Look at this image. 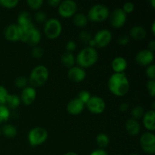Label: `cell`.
<instances>
[{"label":"cell","instance_id":"obj_44","mask_svg":"<svg viewBox=\"0 0 155 155\" xmlns=\"http://www.w3.org/2000/svg\"><path fill=\"white\" fill-rule=\"evenodd\" d=\"M60 3V0H48V4L51 7H58Z\"/></svg>","mask_w":155,"mask_h":155},{"label":"cell","instance_id":"obj_47","mask_svg":"<svg viewBox=\"0 0 155 155\" xmlns=\"http://www.w3.org/2000/svg\"><path fill=\"white\" fill-rule=\"evenodd\" d=\"M151 32H152L153 35H155V22L154 21L151 26Z\"/></svg>","mask_w":155,"mask_h":155},{"label":"cell","instance_id":"obj_38","mask_svg":"<svg viewBox=\"0 0 155 155\" xmlns=\"http://www.w3.org/2000/svg\"><path fill=\"white\" fill-rule=\"evenodd\" d=\"M43 49L39 46H34L32 50V55L35 58H41L43 56Z\"/></svg>","mask_w":155,"mask_h":155},{"label":"cell","instance_id":"obj_28","mask_svg":"<svg viewBox=\"0 0 155 155\" xmlns=\"http://www.w3.org/2000/svg\"><path fill=\"white\" fill-rule=\"evenodd\" d=\"M10 117V110L6 105H0V124L5 122Z\"/></svg>","mask_w":155,"mask_h":155},{"label":"cell","instance_id":"obj_4","mask_svg":"<svg viewBox=\"0 0 155 155\" xmlns=\"http://www.w3.org/2000/svg\"><path fill=\"white\" fill-rule=\"evenodd\" d=\"M110 15L108 8L103 4H95L90 8L88 12V19L93 22H102Z\"/></svg>","mask_w":155,"mask_h":155},{"label":"cell","instance_id":"obj_14","mask_svg":"<svg viewBox=\"0 0 155 155\" xmlns=\"http://www.w3.org/2000/svg\"><path fill=\"white\" fill-rule=\"evenodd\" d=\"M154 60V54L148 49L141 50L136 54V61L139 65L142 67H148L153 64Z\"/></svg>","mask_w":155,"mask_h":155},{"label":"cell","instance_id":"obj_12","mask_svg":"<svg viewBox=\"0 0 155 155\" xmlns=\"http://www.w3.org/2000/svg\"><path fill=\"white\" fill-rule=\"evenodd\" d=\"M23 30L18 24H12L7 26L4 30V36L10 42L21 41L22 38Z\"/></svg>","mask_w":155,"mask_h":155},{"label":"cell","instance_id":"obj_49","mask_svg":"<svg viewBox=\"0 0 155 155\" xmlns=\"http://www.w3.org/2000/svg\"><path fill=\"white\" fill-rule=\"evenodd\" d=\"M151 6H152L153 8H155V0H151Z\"/></svg>","mask_w":155,"mask_h":155},{"label":"cell","instance_id":"obj_1","mask_svg":"<svg viewBox=\"0 0 155 155\" xmlns=\"http://www.w3.org/2000/svg\"><path fill=\"white\" fill-rule=\"evenodd\" d=\"M130 81L125 73H114L108 79L107 87L115 96L123 97L130 90Z\"/></svg>","mask_w":155,"mask_h":155},{"label":"cell","instance_id":"obj_30","mask_svg":"<svg viewBox=\"0 0 155 155\" xmlns=\"http://www.w3.org/2000/svg\"><path fill=\"white\" fill-rule=\"evenodd\" d=\"M19 3L18 0H0V6L5 8H14Z\"/></svg>","mask_w":155,"mask_h":155},{"label":"cell","instance_id":"obj_52","mask_svg":"<svg viewBox=\"0 0 155 155\" xmlns=\"http://www.w3.org/2000/svg\"><path fill=\"white\" fill-rule=\"evenodd\" d=\"M116 155H120V154H116Z\"/></svg>","mask_w":155,"mask_h":155},{"label":"cell","instance_id":"obj_39","mask_svg":"<svg viewBox=\"0 0 155 155\" xmlns=\"http://www.w3.org/2000/svg\"><path fill=\"white\" fill-rule=\"evenodd\" d=\"M134 8H135V5L133 2H126L125 4L123 5V8H122L123 11H124L127 15L132 13V12L134 11Z\"/></svg>","mask_w":155,"mask_h":155},{"label":"cell","instance_id":"obj_18","mask_svg":"<svg viewBox=\"0 0 155 155\" xmlns=\"http://www.w3.org/2000/svg\"><path fill=\"white\" fill-rule=\"evenodd\" d=\"M143 125L148 132H153L155 130V112L154 110H150L144 114L143 117Z\"/></svg>","mask_w":155,"mask_h":155},{"label":"cell","instance_id":"obj_42","mask_svg":"<svg viewBox=\"0 0 155 155\" xmlns=\"http://www.w3.org/2000/svg\"><path fill=\"white\" fill-rule=\"evenodd\" d=\"M35 19L37 22L42 23L46 21V15L42 12H37L35 15Z\"/></svg>","mask_w":155,"mask_h":155},{"label":"cell","instance_id":"obj_6","mask_svg":"<svg viewBox=\"0 0 155 155\" xmlns=\"http://www.w3.org/2000/svg\"><path fill=\"white\" fill-rule=\"evenodd\" d=\"M28 142L33 147L43 144L48 139V132L42 127H34L28 133Z\"/></svg>","mask_w":155,"mask_h":155},{"label":"cell","instance_id":"obj_34","mask_svg":"<svg viewBox=\"0 0 155 155\" xmlns=\"http://www.w3.org/2000/svg\"><path fill=\"white\" fill-rule=\"evenodd\" d=\"M27 3L31 9L38 10L43 5V1L42 0H27Z\"/></svg>","mask_w":155,"mask_h":155},{"label":"cell","instance_id":"obj_20","mask_svg":"<svg viewBox=\"0 0 155 155\" xmlns=\"http://www.w3.org/2000/svg\"><path fill=\"white\" fill-rule=\"evenodd\" d=\"M18 25L22 30L29 28L31 26L34 25L32 22V17L27 12H23L18 15Z\"/></svg>","mask_w":155,"mask_h":155},{"label":"cell","instance_id":"obj_5","mask_svg":"<svg viewBox=\"0 0 155 155\" xmlns=\"http://www.w3.org/2000/svg\"><path fill=\"white\" fill-rule=\"evenodd\" d=\"M62 32V25L56 18H50L45 21L44 33L49 39H55L60 36Z\"/></svg>","mask_w":155,"mask_h":155},{"label":"cell","instance_id":"obj_10","mask_svg":"<svg viewBox=\"0 0 155 155\" xmlns=\"http://www.w3.org/2000/svg\"><path fill=\"white\" fill-rule=\"evenodd\" d=\"M88 110L95 114H100L105 110L106 104L104 100L99 96H92L90 99L86 103Z\"/></svg>","mask_w":155,"mask_h":155},{"label":"cell","instance_id":"obj_41","mask_svg":"<svg viewBox=\"0 0 155 155\" xmlns=\"http://www.w3.org/2000/svg\"><path fill=\"white\" fill-rule=\"evenodd\" d=\"M76 48H77V44H76L75 41L74 40H69L66 44V49L68 52L72 53L73 51H75Z\"/></svg>","mask_w":155,"mask_h":155},{"label":"cell","instance_id":"obj_7","mask_svg":"<svg viewBox=\"0 0 155 155\" xmlns=\"http://www.w3.org/2000/svg\"><path fill=\"white\" fill-rule=\"evenodd\" d=\"M41 40V33L37 27L34 25L29 28L23 30V34L21 40L23 42L29 44L33 46H36Z\"/></svg>","mask_w":155,"mask_h":155},{"label":"cell","instance_id":"obj_27","mask_svg":"<svg viewBox=\"0 0 155 155\" xmlns=\"http://www.w3.org/2000/svg\"><path fill=\"white\" fill-rule=\"evenodd\" d=\"M74 24L78 27H84L88 24V18L81 13L76 14L74 16Z\"/></svg>","mask_w":155,"mask_h":155},{"label":"cell","instance_id":"obj_13","mask_svg":"<svg viewBox=\"0 0 155 155\" xmlns=\"http://www.w3.org/2000/svg\"><path fill=\"white\" fill-rule=\"evenodd\" d=\"M127 15L122 8H116L110 16V25L114 28H121L127 22Z\"/></svg>","mask_w":155,"mask_h":155},{"label":"cell","instance_id":"obj_25","mask_svg":"<svg viewBox=\"0 0 155 155\" xmlns=\"http://www.w3.org/2000/svg\"><path fill=\"white\" fill-rule=\"evenodd\" d=\"M1 133H2L3 135L6 137L14 138L17 136L18 131H17L16 127L14 125H12V124H6L1 130Z\"/></svg>","mask_w":155,"mask_h":155},{"label":"cell","instance_id":"obj_19","mask_svg":"<svg viewBox=\"0 0 155 155\" xmlns=\"http://www.w3.org/2000/svg\"><path fill=\"white\" fill-rule=\"evenodd\" d=\"M127 67L128 63L127 59L122 56L114 58L111 62V68L114 73H124Z\"/></svg>","mask_w":155,"mask_h":155},{"label":"cell","instance_id":"obj_17","mask_svg":"<svg viewBox=\"0 0 155 155\" xmlns=\"http://www.w3.org/2000/svg\"><path fill=\"white\" fill-rule=\"evenodd\" d=\"M85 106L86 105L79 98H73L68 103L67 110L70 114L76 116V115H79L83 111Z\"/></svg>","mask_w":155,"mask_h":155},{"label":"cell","instance_id":"obj_15","mask_svg":"<svg viewBox=\"0 0 155 155\" xmlns=\"http://www.w3.org/2000/svg\"><path fill=\"white\" fill-rule=\"evenodd\" d=\"M68 77L71 81L74 83H80L86 79V74L84 69L79 66H74L68 71Z\"/></svg>","mask_w":155,"mask_h":155},{"label":"cell","instance_id":"obj_9","mask_svg":"<svg viewBox=\"0 0 155 155\" xmlns=\"http://www.w3.org/2000/svg\"><path fill=\"white\" fill-rule=\"evenodd\" d=\"M77 10V5L73 0H64L58 5V14L61 17L69 18L74 16Z\"/></svg>","mask_w":155,"mask_h":155},{"label":"cell","instance_id":"obj_8","mask_svg":"<svg viewBox=\"0 0 155 155\" xmlns=\"http://www.w3.org/2000/svg\"><path fill=\"white\" fill-rule=\"evenodd\" d=\"M140 145L143 151L148 154L155 153V136L151 132H146L141 136Z\"/></svg>","mask_w":155,"mask_h":155},{"label":"cell","instance_id":"obj_2","mask_svg":"<svg viewBox=\"0 0 155 155\" xmlns=\"http://www.w3.org/2000/svg\"><path fill=\"white\" fill-rule=\"evenodd\" d=\"M98 59V54L95 48L86 47L83 48L76 58V62L80 68L83 69L93 66Z\"/></svg>","mask_w":155,"mask_h":155},{"label":"cell","instance_id":"obj_46","mask_svg":"<svg viewBox=\"0 0 155 155\" xmlns=\"http://www.w3.org/2000/svg\"><path fill=\"white\" fill-rule=\"evenodd\" d=\"M148 49L149 50V51H152V52H154L155 51V41L154 40H151V42H149V44H148Z\"/></svg>","mask_w":155,"mask_h":155},{"label":"cell","instance_id":"obj_32","mask_svg":"<svg viewBox=\"0 0 155 155\" xmlns=\"http://www.w3.org/2000/svg\"><path fill=\"white\" fill-rule=\"evenodd\" d=\"M8 95L9 94L6 88L0 86V105H5Z\"/></svg>","mask_w":155,"mask_h":155},{"label":"cell","instance_id":"obj_40","mask_svg":"<svg viewBox=\"0 0 155 155\" xmlns=\"http://www.w3.org/2000/svg\"><path fill=\"white\" fill-rule=\"evenodd\" d=\"M130 37L128 35H122V36H120L118 38L117 42L120 45H127L130 42Z\"/></svg>","mask_w":155,"mask_h":155},{"label":"cell","instance_id":"obj_26","mask_svg":"<svg viewBox=\"0 0 155 155\" xmlns=\"http://www.w3.org/2000/svg\"><path fill=\"white\" fill-rule=\"evenodd\" d=\"M96 143L98 145L99 148L101 149H104L108 146L109 143H110V139L109 137L104 133H99L98 136H96Z\"/></svg>","mask_w":155,"mask_h":155},{"label":"cell","instance_id":"obj_50","mask_svg":"<svg viewBox=\"0 0 155 155\" xmlns=\"http://www.w3.org/2000/svg\"><path fill=\"white\" fill-rule=\"evenodd\" d=\"M130 155H139V154H130Z\"/></svg>","mask_w":155,"mask_h":155},{"label":"cell","instance_id":"obj_51","mask_svg":"<svg viewBox=\"0 0 155 155\" xmlns=\"http://www.w3.org/2000/svg\"><path fill=\"white\" fill-rule=\"evenodd\" d=\"M1 133H1V129H0V135H1Z\"/></svg>","mask_w":155,"mask_h":155},{"label":"cell","instance_id":"obj_31","mask_svg":"<svg viewBox=\"0 0 155 155\" xmlns=\"http://www.w3.org/2000/svg\"><path fill=\"white\" fill-rule=\"evenodd\" d=\"M91 97H92V95H91L90 92H89V91L82 90L79 92L77 98H79V99H80V101H81L82 102L86 105V103L89 101V100L90 99Z\"/></svg>","mask_w":155,"mask_h":155},{"label":"cell","instance_id":"obj_22","mask_svg":"<svg viewBox=\"0 0 155 155\" xmlns=\"http://www.w3.org/2000/svg\"><path fill=\"white\" fill-rule=\"evenodd\" d=\"M147 36L146 30L142 26H134L130 30V37L136 40H142Z\"/></svg>","mask_w":155,"mask_h":155},{"label":"cell","instance_id":"obj_33","mask_svg":"<svg viewBox=\"0 0 155 155\" xmlns=\"http://www.w3.org/2000/svg\"><path fill=\"white\" fill-rule=\"evenodd\" d=\"M27 83H28V80L25 77H18L15 81V86L20 89H24L27 87Z\"/></svg>","mask_w":155,"mask_h":155},{"label":"cell","instance_id":"obj_21","mask_svg":"<svg viewBox=\"0 0 155 155\" xmlns=\"http://www.w3.org/2000/svg\"><path fill=\"white\" fill-rule=\"evenodd\" d=\"M125 128L127 130V133H129V135L133 136L139 135L141 130V127L139 123L136 120L133 119V118L129 119L126 122Z\"/></svg>","mask_w":155,"mask_h":155},{"label":"cell","instance_id":"obj_35","mask_svg":"<svg viewBox=\"0 0 155 155\" xmlns=\"http://www.w3.org/2000/svg\"><path fill=\"white\" fill-rule=\"evenodd\" d=\"M145 74L150 80H155V65L151 64L148 66L145 70Z\"/></svg>","mask_w":155,"mask_h":155},{"label":"cell","instance_id":"obj_23","mask_svg":"<svg viewBox=\"0 0 155 155\" xmlns=\"http://www.w3.org/2000/svg\"><path fill=\"white\" fill-rule=\"evenodd\" d=\"M61 64H63V66H64L65 68L70 69V68L74 67V64H75L76 58L74 57L73 53L68 52V51H67V52L64 53L61 55Z\"/></svg>","mask_w":155,"mask_h":155},{"label":"cell","instance_id":"obj_3","mask_svg":"<svg viewBox=\"0 0 155 155\" xmlns=\"http://www.w3.org/2000/svg\"><path fill=\"white\" fill-rule=\"evenodd\" d=\"M49 76L48 70L45 65L39 64L32 70L29 77V83L33 87H39L47 82Z\"/></svg>","mask_w":155,"mask_h":155},{"label":"cell","instance_id":"obj_36","mask_svg":"<svg viewBox=\"0 0 155 155\" xmlns=\"http://www.w3.org/2000/svg\"><path fill=\"white\" fill-rule=\"evenodd\" d=\"M92 39V35L89 32L86 31V30H83L80 32V39L81 42H84V43H89V41Z\"/></svg>","mask_w":155,"mask_h":155},{"label":"cell","instance_id":"obj_24","mask_svg":"<svg viewBox=\"0 0 155 155\" xmlns=\"http://www.w3.org/2000/svg\"><path fill=\"white\" fill-rule=\"evenodd\" d=\"M21 102V98L18 95H15V94H11V95L9 94L5 104H7L8 109H16L17 107H19Z\"/></svg>","mask_w":155,"mask_h":155},{"label":"cell","instance_id":"obj_37","mask_svg":"<svg viewBox=\"0 0 155 155\" xmlns=\"http://www.w3.org/2000/svg\"><path fill=\"white\" fill-rule=\"evenodd\" d=\"M146 88L148 93L152 98L155 96V80H148L146 83Z\"/></svg>","mask_w":155,"mask_h":155},{"label":"cell","instance_id":"obj_48","mask_svg":"<svg viewBox=\"0 0 155 155\" xmlns=\"http://www.w3.org/2000/svg\"><path fill=\"white\" fill-rule=\"evenodd\" d=\"M64 155H78L77 154V153L74 152V151H69V152H67L65 153Z\"/></svg>","mask_w":155,"mask_h":155},{"label":"cell","instance_id":"obj_29","mask_svg":"<svg viewBox=\"0 0 155 155\" xmlns=\"http://www.w3.org/2000/svg\"><path fill=\"white\" fill-rule=\"evenodd\" d=\"M145 111H144V108L142 106H136L132 110V116H133V119H135L137 120L138 119H140L143 117Z\"/></svg>","mask_w":155,"mask_h":155},{"label":"cell","instance_id":"obj_45","mask_svg":"<svg viewBox=\"0 0 155 155\" xmlns=\"http://www.w3.org/2000/svg\"><path fill=\"white\" fill-rule=\"evenodd\" d=\"M129 107H130V105H129L128 103L124 102V103H122L120 105V110L122 112H125L128 110Z\"/></svg>","mask_w":155,"mask_h":155},{"label":"cell","instance_id":"obj_16","mask_svg":"<svg viewBox=\"0 0 155 155\" xmlns=\"http://www.w3.org/2000/svg\"><path fill=\"white\" fill-rule=\"evenodd\" d=\"M21 101L25 105H30L35 101L36 98V91L33 86H27L23 89L21 95Z\"/></svg>","mask_w":155,"mask_h":155},{"label":"cell","instance_id":"obj_11","mask_svg":"<svg viewBox=\"0 0 155 155\" xmlns=\"http://www.w3.org/2000/svg\"><path fill=\"white\" fill-rule=\"evenodd\" d=\"M93 39L95 42V46L98 48H104L111 42L112 33L107 29H102L95 33Z\"/></svg>","mask_w":155,"mask_h":155},{"label":"cell","instance_id":"obj_43","mask_svg":"<svg viewBox=\"0 0 155 155\" xmlns=\"http://www.w3.org/2000/svg\"><path fill=\"white\" fill-rule=\"evenodd\" d=\"M89 155H108L107 151L104 149H101V148H98L96 150H94L92 153Z\"/></svg>","mask_w":155,"mask_h":155}]
</instances>
